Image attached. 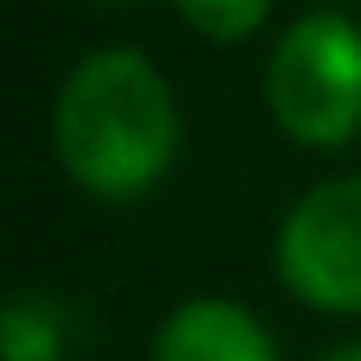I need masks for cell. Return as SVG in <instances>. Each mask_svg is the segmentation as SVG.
I'll return each instance as SVG.
<instances>
[{
  "label": "cell",
  "instance_id": "cell-1",
  "mask_svg": "<svg viewBox=\"0 0 361 361\" xmlns=\"http://www.w3.org/2000/svg\"><path fill=\"white\" fill-rule=\"evenodd\" d=\"M51 146L89 197L127 203L152 190L178 159L171 82L140 51H89L51 108Z\"/></svg>",
  "mask_w": 361,
  "mask_h": 361
},
{
  "label": "cell",
  "instance_id": "cell-7",
  "mask_svg": "<svg viewBox=\"0 0 361 361\" xmlns=\"http://www.w3.org/2000/svg\"><path fill=\"white\" fill-rule=\"evenodd\" d=\"M324 361H361V343H343V349H330Z\"/></svg>",
  "mask_w": 361,
  "mask_h": 361
},
{
  "label": "cell",
  "instance_id": "cell-3",
  "mask_svg": "<svg viewBox=\"0 0 361 361\" xmlns=\"http://www.w3.org/2000/svg\"><path fill=\"white\" fill-rule=\"evenodd\" d=\"M279 279L292 298L361 317V171L305 190L279 222Z\"/></svg>",
  "mask_w": 361,
  "mask_h": 361
},
{
  "label": "cell",
  "instance_id": "cell-2",
  "mask_svg": "<svg viewBox=\"0 0 361 361\" xmlns=\"http://www.w3.org/2000/svg\"><path fill=\"white\" fill-rule=\"evenodd\" d=\"M273 121L317 152L361 133V25L343 13H305L267 57Z\"/></svg>",
  "mask_w": 361,
  "mask_h": 361
},
{
  "label": "cell",
  "instance_id": "cell-4",
  "mask_svg": "<svg viewBox=\"0 0 361 361\" xmlns=\"http://www.w3.org/2000/svg\"><path fill=\"white\" fill-rule=\"evenodd\" d=\"M152 361H279L273 355V336L254 311H241L235 298H184L159 343Z\"/></svg>",
  "mask_w": 361,
  "mask_h": 361
},
{
  "label": "cell",
  "instance_id": "cell-6",
  "mask_svg": "<svg viewBox=\"0 0 361 361\" xmlns=\"http://www.w3.org/2000/svg\"><path fill=\"white\" fill-rule=\"evenodd\" d=\"M267 6H273V0H178L184 25L203 32V38H216V44H241V38L267 19Z\"/></svg>",
  "mask_w": 361,
  "mask_h": 361
},
{
  "label": "cell",
  "instance_id": "cell-5",
  "mask_svg": "<svg viewBox=\"0 0 361 361\" xmlns=\"http://www.w3.org/2000/svg\"><path fill=\"white\" fill-rule=\"evenodd\" d=\"M70 355V317L44 292H13L6 305V361H63Z\"/></svg>",
  "mask_w": 361,
  "mask_h": 361
}]
</instances>
